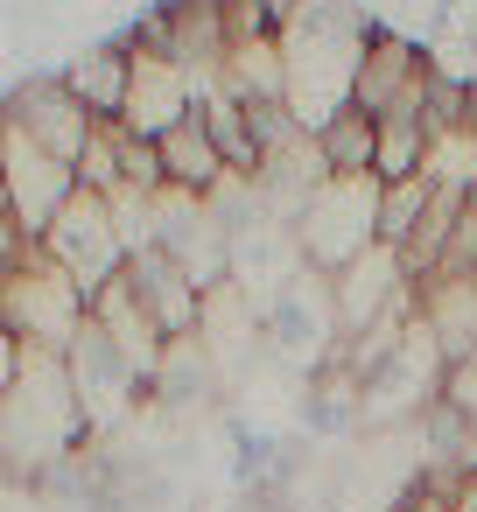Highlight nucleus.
<instances>
[{"instance_id": "1", "label": "nucleus", "mask_w": 477, "mask_h": 512, "mask_svg": "<svg viewBox=\"0 0 477 512\" xmlns=\"http://www.w3.org/2000/svg\"><path fill=\"white\" fill-rule=\"evenodd\" d=\"M295 246H302L309 274H323V281L344 274L358 253L379 246V183H372V176H330V183L302 204Z\"/></svg>"}, {"instance_id": "2", "label": "nucleus", "mask_w": 477, "mask_h": 512, "mask_svg": "<svg viewBox=\"0 0 477 512\" xmlns=\"http://www.w3.org/2000/svg\"><path fill=\"white\" fill-rule=\"evenodd\" d=\"M43 260L50 267H64L78 288H85V302L106 288V281H120L127 274V260H134V246H127V225H120V204L113 197H99V190H71V204L50 218V232H43Z\"/></svg>"}, {"instance_id": "3", "label": "nucleus", "mask_w": 477, "mask_h": 512, "mask_svg": "<svg viewBox=\"0 0 477 512\" xmlns=\"http://www.w3.org/2000/svg\"><path fill=\"white\" fill-rule=\"evenodd\" d=\"M0 295H8V309H0V316L15 323V337H22L29 351H71V337H78V330H85V316H92L85 288H78L64 267H50V260H43V246H36L29 274L0 281Z\"/></svg>"}, {"instance_id": "4", "label": "nucleus", "mask_w": 477, "mask_h": 512, "mask_svg": "<svg viewBox=\"0 0 477 512\" xmlns=\"http://www.w3.org/2000/svg\"><path fill=\"white\" fill-rule=\"evenodd\" d=\"M428 99V43L400 36L393 22H372L365 36V57H358V85H351V106L386 120V113H407Z\"/></svg>"}, {"instance_id": "5", "label": "nucleus", "mask_w": 477, "mask_h": 512, "mask_svg": "<svg viewBox=\"0 0 477 512\" xmlns=\"http://www.w3.org/2000/svg\"><path fill=\"white\" fill-rule=\"evenodd\" d=\"M0 176H8V204H15V218H22V232L43 246L50 218H57V211L71 204V190H78V169L57 162L43 141H29V134L8 120V134H0Z\"/></svg>"}, {"instance_id": "6", "label": "nucleus", "mask_w": 477, "mask_h": 512, "mask_svg": "<svg viewBox=\"0 0 477 512\" xmlns=\"http://www.w3.org/2000/svg\"><path fill=\"white\" fill-rule=\"evenodd\" d=\"M0 113H8L29 141H43L57 162H71V169L85 162V148H92V134H99V120L64 92V78H29V85H15Z\"/></svg>"}, {"instance_id": "7", "label": "nucleus", "mask_w": 477, "mask_h": 512, "mask_svg": "<svg viewBox=\"0 0 477 512\" xmlns=\"http://www.w3.org/2000/svg\"><path fill=\"white\" fill-rule=\"evenodd\" d=\"M190 113H197V85H190V71L169 64V57H141V50H134V85H127V113H120V127L141 134V141H162V134L183 127Z\"/></svg>"}, {"instance_id": "8", "label": "nucleus", "mask_w": 477, "mask_h": 512, "mask_svg": "<svg viewBox=\"0 0 477 512\" xmlns=\"http://www.w3.org/2000/svg\"><path fill=\"white\" fill-rule=\"evenodd\" d=\"M127 281H134V295H141V309L155 316L162 337H190V330L204 323V288L183 274L176 253H162V246H134Z\"/></svg>"}, {"instance_id": "9", "label": "nucleus", "mask_w": 477, "mask_h": 512, "mask_svg": "<svg viewBox=\"0 0 477 512\" xmlns=\"http://www.w3.org/2000/svg\"><path fill=\"white\" fill-rule=\"evenodd\" d=\"M57 78H64V92H71L99 127H120V113H127V85H134V50H127V36H120V43H99V50L71 57Z\"/></svg>"}, {"instance_id": "10", "label": "nucleus", "mask_w": 477, "mask_h": 512, "mask_svg": "<svg viewBox=\"0 0 477 512\" xmlns=\"http://www.w3.org/2000/svg\"><path fill=\"white\" fill-rule=\"evenodd\" d=\"M155 148H162V176H169L176 197H218L232 183V169H225V155H218V141L204 127V113H190L183 127H169Z\"/></svg>"}, {"instance_id": "11", "label": "nucleus", "mask_w": 477, "mask_h": 512, "mask_svg": "<svg viewBox=\"0 0 477 512\" xmlns=\"http://www.w3.org/2000/svg\"><path fill=\"white\" fill-rule=\"evenodd\" d=\"M428 162H435L428 113H421V106L386 113V120H379V155H372V183H407V176H428Z\"/></svg>"}, {"instance_id": "12", "label": "nucleus", "mask_w": 477, "mask_h": 512, "mask_svg": "<svg viewBox=\"0 0 477 512\" xmlns=\"http://www.w3.org/2000/svg\"><path fill=\"white\" fill-rule=\"evenodd\" d=\"M316 155L330 176H372V155H379V120L358 113V106H337L323 127H316Z\"/></svg>"}, {"instance_id": "13", "label": "nucleus", "mask_w": 477, "mask_h": 512, "mask_svg": "<svg viewBox=\"0 0 477 512\" xmlns=\"http://www.w3.org/2000/svg\"><path fill=\"white\" fill-rule=\"evenodd\" d=\"M197 113H204V127H211V141H218L225 169L253 183L267 155H260V141H253V120H246V106H239L232 92H204V99H197Z\"/></svg>"}, {"instance_id": "14", "label": "nucleus", "mask_w": 477, "mask_h": 512, "mask_svg": "<svg viewBox=\"0 0 477 512\" xmlns=\"http://www.w3.org/2000/svg\"><path fill=\"white\" fill-rule=\"evenodd\" d=\"M428 204H435V176H407V183H379V246H407L414 239V225L428 218Z\"/></svg>"}, {"instance_id": "15", "label": "nucleus", "mask_w": 477, "mask_h": 512, "mask_svg": "<svg viewBox=\"0 0 477 512\" xmlns=\"http://www.w3.org/2000/svg\"><path fill=\"white\" fill-rule=\"evenodd\" d=\"M29 260H36V239L22 232V218H15V211H0V281L29 274Z\"/></svg>"}, {"instance_id": "16", "label": "nucleus", "mask_w": 477, "mask_h": 512, "mask_svg": "<svg viewBox=\"0 0 477 512\" xmlns=\"http://www.w3.org/2000/svg\"><path fill=\"white\" fill-rule=\"evenodd\" d=\"M22 358H29V344L15 337V323L0 316V407H8V393L22 386Z\"/></svg>"}, {"instance_id": "17", "label": "nucleus", "mask_w": 477, "mask_h": 512, "mask_svg": "<svg viewBox=\"0 0 477 512\" xmlns=\"http://www.w3.org/2000/svg\"><path fill=\"white\" fill-rule=\"evenodd\" d=\"M260 8H267V22L288 36V29H295V15H302V0H260Z\"/></svg>"}, {"instance_id": "18", "label": "nucleus", "mask_w": 477, "mask_h": 512, "mask_svg": "<svg viewBox=\"0 0 477 512\" xmlns=\"http://www.w3.org/2000/svg\"><path fill=\"white\" fill-rule=\"evenodd\" d=\"M0 211H15V204H8V176H0Z\"/></svg>"}]
</instances>
